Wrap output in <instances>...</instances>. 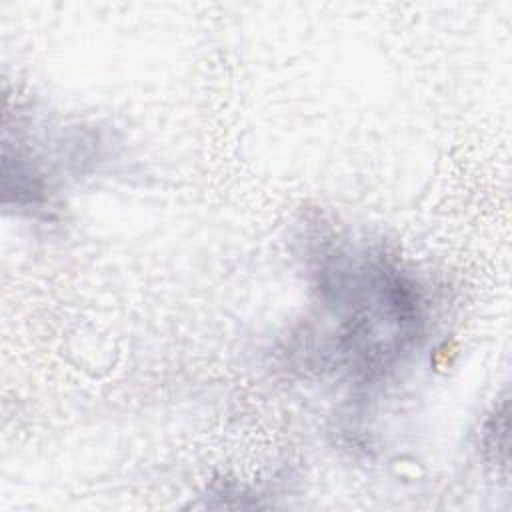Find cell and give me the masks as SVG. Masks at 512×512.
I'll use <instances>...</instances> for the list:
<instances>
[{"mask_svg":"<svg viewBox=\"0 0 512 512\" xmlns=\"http://www.w3.org/2000/svg\"><path fill=\"white\" fill-rule=\"evenodd\" d=\"M314 274L330 342L356 376H378L420 334L418 286L384 254L330 246Z\"/></svg>","mask_w":512,"mask_h":512,"instance_id":"obj_1","label":"cell"}]
</instances>
